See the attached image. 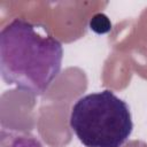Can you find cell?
I'll list each match as a JSON object with an SVG mask.
<instances>
[{
  "mask_svg": "<svg viewBox=\"0 0 147 147\" xmlns=\"http://www.w3.org/2000/svg\"><path fill=\"white\" fill-rule=\"evenodd\" d=\"M63 47L49 30L15 18L0 32V70L6 84L39 95L48 90L62 67Z\"/></svg>",
  "mask_w": 147,
  "mask_h": 147,
  "instance_id": "1",
  "label": "cell"
},
{
  "mask_svg": "<svg viewBox=\"0 0 147 147\" xmlns=\"http://www.w3.org/2000/svg\"><path fill=\"white\" fill-rule=\"evenodd\" d=\"M69 123L85 147H121L133 130L129 105L110 90L79 98L71 108Z\"/></svg>",
  "mask_w": 147,
  "mask_h": 147,
  "instance_id": "2",
  "label": "cell"
},
{
  "mask_svg": "<svg viewBox=\"0 0 147 147\" xmlns=\"http://www.w3.org/2000/svg\"><path fill=\"white\" fill-rule=\"evenodd\" d=\"M0 147H44L32 133L15 129L2 127L0 131Z\"/></svg>",
  "mask_w": 147,
  "mask_h": 147,
  "instance_id": "3",
  "label": "cell"
},
{
  "mask_svg": "<svg viewBox=\"0 0 147 147\" xmlns=\"http://www.w3.org/2000/svg\"><path fill=\"white\" fill-rule=\"evenodd\" d=\"M91 29L96 33H106L111 29V24L108 17L103 14H96L90 22Z\"/></svg>",
  "mask_w": 147,
  "mask_h": 147,
  "instance_id": "4",
  "label": "cell"
}]
</instances>
